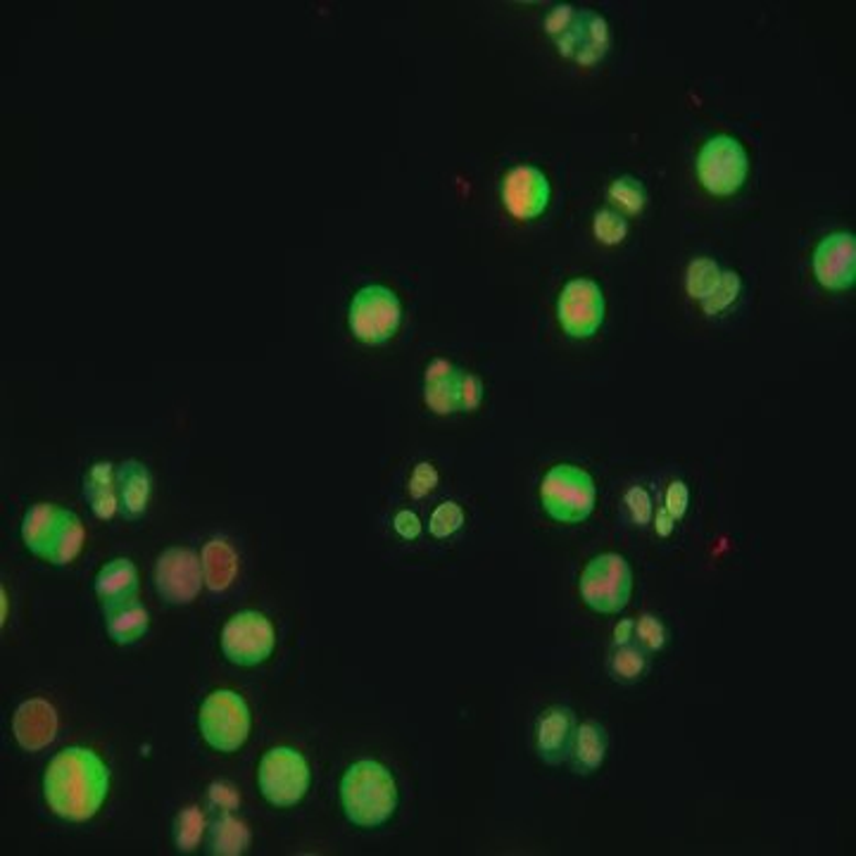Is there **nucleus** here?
<instances>
[{
	"instance_id": "nucleus-43",
	"label": "nucleus",
	"mask_w": 856,
	"mask_h": 856,
	"mask_svg": "<svg viewBox=\"0 0 856 856\" xmlns=\"http://www.w3.org/2000/svg\"><path fill=\"white\" fill-rule=\"evenodd\" d=\"M633 638H636V622H633V618H624V622L614 628V647L630 645Z\"/></svg>"
},
{
	"instance_id": "nucleus-25",
	"label": "nucleus",
	"mask_w": 856,
	"mask_h": 856,
	"mask_svg": "<svg viewBox=\"0 0 856 856\" xmlns=\"http://www.w3.org/2000/svg\"><path fill=\"white\" fill-rule=\"evenodd\" d=\"M250 845L248 825L231 814L219 816L210 828V854L219 856H239L245 854Z\"/></svg>"
},
{
	"instance_id": "nucleus-1",
	"label": "nucleus",
	"mask_w": 856,
	"mask_h": 856,
	"mask_svg": "<svg viewBox=\"0 0 856 856\" xmlns=\"http://www.w3.org/2000/svg\"><path fill=\"white\" fill-rule=\"evenodd\" d=\"M110 792V771L94 749L67 747L43 773V797L65 821H91Z\"/></svg>"
},
{
	"instance_id": "nucleus-33",
	"label": "nucleus",
	"mask_w": 856,
	"mask_h": 856,
	"mask_svg": "<svg viewBox=\"0 0 856 856\" xmlns=\"http://www.w3.org/2000/svg\"><path fill=\"white\" fill-rule=\"evenodd\" d=\"M593 233L602 245H618L626 241L628 221L624 219L622 212L604 208L593 217Z\"/></svg>"
},
{
	"instance_id": "nucleus-42",
	"label": "nucleus",
	"mask_w": 856,
	"mask_h": 856,
	"mask_svg": "<svg viewBox=\"0 0 856 856\" xmlns=\"http://www.w3.org/2000/svg\"><path fill=\"white\" fill-rule=\"evenodd\" d=\"M210 800H212V802H219V806L231 809L235 802H239V794H235L233 788L227 786V783H215V786L210 788Z\"/></svg>"
},
{
	"instance_id": "nucleus-8",
	"label": "nucleus",
	"mask_w": 856,
	"mask_h": 856,
	"mask_svg": "<svg viewBox=\"0 0 856 856\" xmlns=\"http://www.w3.org/2000/svg\"><path fill=\"white\" fill-rule=\"evenodd\" d=\"M257 786L272 806L290 809L300 804L309 790L307 759L293 747L270 749L260 761Z\"/></svg>"
},
{
	"instance_id": "nucleus-13",
	"label": "nucleus",
	"mask_w": 856,
	"mask_h": 856,
	"mask_svg": "<svg viewBox=\"0 0 856 856\" xmlns=\"http://www.w3.org/2000/svg\"><path fill=\"white\" fill-rule=\"evenodd\" d=\"M559 53L579 65H595L610 51V24L593 10H579L567 32L555 39Z\"/></svg>"
},
{
	"instance_id": "nucleus-21",
	"label": "nucleus",
	"mask_w": 856,
	"mask_h": 856,
	"mask_svg": "<svg viewBox=\"0 0 856 856\" xmlns=\"http://www.w3.org/2000/svg\"><path fill=\"white\" fill-rule=\"evenodd\" d=\"M202 579L212 593H224V590L235 581L239 573V555L224 538H212L205 542L202 555Z\"/></svg>"
},
{
	"instance_id": "nucleus-6",
	"label": "nucleus",
	"mask_w": 856,
	"mask_h": 856,
	"mask_svg": "<svg viewBox=\"0 0 856 856\" xmlns=\"http://www.w3.org/2000/svg\"><path fill=\"white\" fill-rule=\"evenodd\" d=\"M198 726L202 740L212 749L233 755L250 735V710L239 692L215 690L200 704Z\"/></svg>"
},
{
	"instance_id": "nucleus-26",
	"label": "nucleus",
	"mask_w": 856,
	"mask_h": 856,
	"mask_svg": "<svg viewBox=\"0 0 856 856\" xmlns=\"http://www.w3.org/2000/svg\"><path fill=\"white\" fill-rule=\"evenodd\" d=\"M649 659L640 645H624L614 647L610 657V673L618 683H636L647 673Z\"/></svg>"
},
{
	"instance_id": "nucleus-5",
	"label": "nucleus",
	"mask_w": 856,
	"mask_h": 856,
	"mask_svg": "<svg viewBox=\"0 0 856 856\" xmlns=\"http://www.w3.org/2000/svg\"><path fill=\"white\" fill-rule=\"evenodd\" d=\"M579 590L583 602L597 614L624 612L633 593V571L626 557L604 552L590 559L581 573Z\"/></svg>"
},
{
	"instance_id": "nucleus-40",
	"label": "nucleus",
	"mask_w": 856,
	"mask_h": 856,
	"mask_svg": "<svg viewBox=\"0 0 856 856\" xmlns=\"http://www.w3.org/2000/svg\"><path fill=\"white\" fill-rule=\"evenodd\" d=\"M393 528H395V534L400 536L403 540H417L421 536V519L415 512L400 509V512L395 514Z\"/></svg>"
},
{
	"instance_id": "nucleus-11",
	"label": "nucleus",
	"mask_w": 856,
	"mask_h": 856,
	"mask_svg": "<svg viewBox=\"0 0 856 856\" xmlns=\"http://www.w3.org/2000/svg\"><path fill=\"white\" fill-rule=\"evenodd\" d=\"M202 562L188 548H169L157 557L155 590L169 604H190L202 588Z\"/></svg>"
},
{
	"instance_id": "nucleus-10",
	"label": "nucleus",
	"mask_w": 856,
	"mask_h": 856,
	"mask_svg": "<svg viewBox=\"0 0 856 856\" xmlns=\"http://www.w3.org/2000/svg\"><path fill=\"white\" fill-rule=\"evenodd\" d=\"M604 293L593 278H573L557 300V319L571 338H593L604 323Z\"/></svg>"
},
{
	"instance_id": "nucleus-34",
	"label": "nucleus",
	"mask_w": 856,
	"mask_h": 856,
	"mask_svg": "<svg viewBox=\"0 0 856 856\" xmlns=\"http://www.w3.org/2000/svg\"><path fill=\"white\" fill-rule=\"evenodd\" d=\"M636 640L645 652H661L663 645L669 640L667 626H663L661 618L652 614H643L636 622Z\"/></svg>"
},
{
	"instance_id": "nucleus-9",
	"label": "nucleus",
	"mask_w": 856,
	"mask_h": 856,
	"mask_svg": "<svg viewBox=\"0 0 856 856\" xmlns=\"http://www.w3.org/2000/svg\"><path fill=\"white\" fill-rule=\"evenodd\" d=\"M276 647L272 622L260 612L233 614L221 628V652L235 667H257L264 663Z\"/></svg>"
},
{
	"instance_id": "nucleus-28",
	"label": "nucleus",
	"mask_w": 856,
	"mask_h": 856,
	"mask_svg": "<svg viewBox=\"0 0 856 856\" xmlns=\"http://www.w3.org/2000/svg\"><path fill=\"white\" fill-rule=\"evenodd\" d=\"M723 270L718 267V262L712 257H695L688 264L685 272V288L690 293V298L695 300H706L712 295V290L718 286Z\"/></svg>"
},
{
	"instance_id": "nucleus-19",
	"label": "nucleus",
	"mask_w": 856,
	"mask_h": 856,
	"mask_svg": "<svg viewBox=\"0 0 856 856\" xmlns=\"http://www.w3.org/2000/svg\"><path fill=\"white\" fill-rule=\"evenodd\" d=\"M610 737L604 726L597 721H583L581 726H575L573 743H571V766L579 776H590L600 771L607 759Z\"/></svg>"
},
{
	"instance_id": "nucleus-30",
	"label": "nucleus",
	"mask_w": 856,
	"mask_h": 856,
	"mask_svg": "<svg viewBox=\"0 0 856 856\" xmlns=\"http://www.w3.org/2000/svg\"><path fill=\"white\" fill-rule=\"evenodd\" d=\"M610 198L626 215H640L647 205V190L636 176H618L610 186Z\"/></svg>"
},
{
	"instance_id": "nucleus-15",
	"label": "nucleus",
	"mask_w": 856,
	"mask_h": 856,
	"mask_svg": "<svg viewBox=\"0 0 856 856\" xmlns=\"http://www.w3.org/2000/svg\"><path fill=\"white\" fill-rule=\"evenodd\" d=\"M575 716L569 706H550L536 723V751L548 766H562L571 755Z\"/></svg>"
},
{
	"instance_id": "nucleus-12",
	"label": "nucleus",
	"mask_w": 856,
	"mask_h": 856,
	"mask_svg": "<svg viewBox=\"0 0 856 856\" xmlns=\"http://www.w3.org/2000/svg\"><path fill=\"white\" fill-rule=\"evenodd\" d=\"M552 186L542 169L534 165L512 167L502 179V202L514 219L534 221L550 208Z\"/></svg>"
},
{
	"instance_id": "nucleus-45",
	"label": "nucleus",
	"mask_w": 856,
	"mask_h": 856,
	"mask_svg": "<svg viewBox=\"0 0 856 856\" xmlns=\"http://www.w3.org/2000/svg\"><path fill=\"white\" fill-rule=\"evenodd\" d=\"M6 618H8V595H6V590H3V624H6Z\"/></svg>"
},
{
	"instance_id": "nucleus-7",
	"label": "nucleus",
	"mask_w": 856,
	"mask_h": 856,
	"mask_svg": "<svg viewBox=\"0 0 856 856\" xmlns=\"http://www.w3.org/2000/svg\"><path fill=\"white\" fill-rule=\"evenodd\" d=\"M749 174V157L745 145L721 134L706 141L698 155V176L706 194L716 198L735 196L747 182Z\"/></svg>"
},
{
	"instance_id": "nucleus-44",
	"label": "nucleus",
	"mask_w": 856,
	"mask_h": 856,
	"mask_svg": "<svg viewBox=\"0 0 856 856\" xmlns=\"http://www.w3.org/2000/svg\"><path fill=\"white\" fill-rule=\"evenodd\" d=\"M655 530H657V536H661V538H669L671 534H673V528H676V519H673V516L667 512V507H659L657 509V516H655Z\"/></svg>"
},
{
	"instance_id": "nucleus-3",
	"label": "nucleus",
	"mask_w": 856,
	"mask_h": 856,
	"mask_svg": "<svg viewBox=\"0 0 856 856\" xmlns=\"http://www.w3.org/2000/svg\"><path fill=\"white\" fill-rule=\"evenodd\" d=\"M542 509L559 524H581L595 509L597 489L585 469L557 464L540 483Z\"/></svg>"
},
{
	"instance_id": "nucleus-20",
	"label": "nucleus",
	"mask_w": 856,
	"mask_h": 856,
	"mask_svg": "<svg viewBox=\"0 0 856 856\" xmlns=\"http://www.w3.org/2000/svg\"><path fill=\"white\" fill-rule=\"evenodd\" d=\"M84 497L100 522H110L120 512L117 493V467L112 462H96L84 476Z\"/></svg>"
},
{
	"instance_id": "nucleus-39",
	"label": "nucleus",
	"mask_w": 856,
	"mask_h": 856,
	"mask_svg": "<svg viewBox=\"0 0 856 856\" xmlns=\"http://www.w3.org/2000/svg\"><path fill=\"white\" fill-rule=\"evenodd\" d=\"M575 12H579V8L573 6H557L548 12V18H545V29H548V34L552 39H557L562 32H567V26L573 22Z\"/></svg>"
},
{
	"instance_id": "nucleus-32",
	"label": "nucleus",
	"mask_w": 856,
	"mask_h": 856,
	"mask_svg": "<svg viewBox=\"0 0 856 856\" xmlns=\"http://www.w3.org/2000/svg\"><path fill=\"white\" fill-rule=\"evenodd\" d=\"M740 290H743V278L737 272H723L721 274V282L718 286L712 290V295L706 300H702V309L706 315H721L726 312V309L740 298Z\"/></svg>"
},
{
	"instance_id": "nucleus-35",
	"label": "nucleus",
	"mask_w": 856,
	"mask_h": 856,
	"mask_svg": "<svg viewBox=\"0 0 856 856\" xmlns=\"http://www.w3.org/2000/svg\"><path fill=\"white\" fill-rule=\"evenodd\" d=\"M626 507L630 519L636 526L645 528L652 524L655 519V502L649 497V493L643 489V485H633V489L626 493Z\"/></svg>"
},
{
	"instance_id": "nucleus-24",
	"label": "nucleus",
	"mask_w": 856,
	"mask_h": 856,
	"mask_svg": "<svg viewBox=\"0 0 856 856\" xmlns=\"http://www.w3.org/2000/svg\"><path fill=\"white\" fill-rule=\"evenodd\" d=\"M147 628H151V614L139 602L106 614V630L114 645H134L145 636Z\"/></svg>"
},
{
	"instance_id": "nucleus-27",
	"label": "nucleus",
	"mask_w": 856,
	"mask_h": 856,
	"mask_svg": "<svg viewBox=\"0 0 856 856\" xmlns=\"http://www.w3.org/2000/svg\"><path fill=\"white\" fill-rule=\"evenodd\" d=\"M205 828H208V821H205V814L198 806H186L174 819V845L179 852L190 854L196 852L202 843Z\"/></svg>"
},
{
	"instance_id": "nucleus-29",
	"label": "nucleus",
	"mask_w": 856,
	"mask_h": 856,
	"mask_svg": "<svg viewBox=\"0 0 856 856\" xmlns=\"http://www.w3.org/2000/svg\"><path fill=\"white\" fill-rule=\"evenodd\" d=\"M460 374H462V369H457V372L446 381L424 383V403L428 409L434 411V415L448 417V415H454V411H460V397H457Z\"/></svg>"
},
{
	"instance_id": "nucleus-14",
	"label": "nucleus",
	"mask_w": 856,
	"mask_h": 856,
	"mask_svg": "<svg viewBox=\"0 0 856 856\" xmlns=\"http://www.w3.org/2000/svg\"><path fill=\"white\" fill-rule=\"evenodd\" d=\"M816 282L825 290H847L856 282V241L854 233L837 231L825 235L814 253Z\"/></svg>"
},
{
	"instance_id": "nucleus-31",
	"label": "nucleus",
	"mask_w": 856,
	"mask_h": 856,
	"mask_svg": "<svg viewBox=\"0 0 856 856\" xmlns=\"http://www.w3.org/2000/svg\"><path fill=\"white\" fill-rule=\"evenodd\" d=\"M464 519H467V514H464L460 502H454V500L440 502V505L434 509L431 519H428V530H431L434 538L446 540V538H452L457 530L464 526Z\"/></svg>"
},
{
	"instance_id": "nucleus-17",
	"label": "nucleus",
	"mask_w": 856,
	"mask_h": 856,
	"mask_svg": "<svg viewBox=\"0 0 856 856\" xmlns=\"http://www.w3.org/2000/svg\"><path fill=\"white\" fill-rule=\"evenodd\" d=\"M96 597L102 612H114L136 602L139 595V571L127 557H117L102 567L96 575Z\"/></svg>"
},
{
	"instance_id": "nucleus-4",
	"label": "nucleus",
	"mask_w": 856,
	"mask_h": 856,
	"mask_svg": "<svg viewBox=\"0 0 856 856\" xmlns=\"http://www.w3.org/2000/svg\"><path fill=\"white\" fill-rule=\"evenodd\" d=\"M403 323V303L388 286H364L348 309V327L364 345H383Z\"/></svg>"
},
{
	"instance_id": "nucleus-22",
	"label": "nucleus",
	"mask_w": 856,
	"mask_h": 856,
	"mask_svg": "<svg viewBox=\"0 0 856 856\" xmlns=\"http://www.w3.org/2000/svg\"><path fill=\"white\" fill-rule=\"evenodd\" d=\"M84 540H86V530L79 516L69 509H63L61 519H57V526L53 530V538L48 542L46 557L43 559L55 567H67L81 555Z\"/></svg>"
},
{
	"instance_id": "nucleus-38",
	"label": "nucleus",
	"mask_w": 856,
	"mask_h": 856,
	"mask_svg": "<svg viewBox=\"0 0 856 856\" xmlns=\"http://www.w3.org/2000/svg\"><path fill=\"white\" fill-rule=\"evenodd\" d=\"M690 505V489L685 481H673L667 489V497H663V507L673 516L676 522H681Z\"/></svg>"
},
{
	"instance_id": "nucleus-23",
	"label": "nucleus",
	"mask_w": 856,
	"mask_h": 856,
	"mask_svg": "<svg viewBox=\"0 0 856 856\" xmlns=\"http://www.w3.org/2000/svg\"><path fill=\"white\" fill-rule=\"evenodd\" d=\"M61 512L63 509L51 505V502H36V505L26 509L22 519V540L29 552L41 559L46 557L53 530L57 526V519H61Z\"/></svg>"
},
{
	"instance_id": "nucleus-41",
	"label": "nucleus",
	"mask_w": 856,
	"mask_h": 856,
	"mask_svg": "<svg viewBox=\"0 0 856 856\" xmlns=\"http://www.w3.org/2000/svg\"><path fill=\"white\" fill-rule=\"evenodd\" d=\"M454 372H457V366H454L450 360H442V358H438V360H434L431 364L426 366V372H424V383H438V381H446V378H450Z\"/></svg>"
},
{
	"instance_id": "nucleus-16",
	"label": "nucleus",
	"mask_w": 856,
	"mask_h": 856,
	"mask_svg": "<svg viewBox=\"0 0 856 856\" xmlns=\"http://www.w3.org/2000/svg\"><path fill=\"white\" fill-rule=\"evenodd\" d=\"M12 733L18 745L26 751H39L48 747L57 735L55 706L41 698L22 702L12 716Z\"/></svg>"
},
{
	"instance_id": "nucleus-36",
	"label": "nucleus",
	"mask_w": 856,
	"mask_h": 856,
	"mask_svg": "<svg viewBox=\"0 0 856 856\" xmlns=\"http://www.w3.org/2000/svg\"><path fill=\"white\" fill-rule=\"evenodd\" d=\"M438 481H440L438 469L431 462H419L415 469H411L407 491L415 500H421L438 489Z\"/></svg>"
},
{
	"instance_id": "nucleus-18",
	"label": "nucleus",
	"mask_w": 856,
	"mask_h": 856,
	"mask_svg": "<svg viewBox=\"0 0 856 856\" xmlns=\"http://www.w3.org/2000/svg\"><path fill=\"white\" fill-rule=\"evenodd\" d=\"M117 493H120V514L124 519H141L153 493L151 471L139 460L122 462L117 467Z\"/></svg>"
},
{
	"instance_id": "nucleus-2",
	"label": "nucleus",
	"mask_w": 856,
	"mask_h": 856,
	"mask_svg": "<svg viewBox=\"0 0 856 856\" xmlns=\"http://www.w3.org/2000/svg\"><path fill=\"white\" fill-rule=\"evenodd\" d=\"M345 819L364 831L388 823L397 809V783L386 766L362 759L352 764L341 780Z\"/></svg>"
},
{
	"instance_id": "nucleus-37",
	"label": "nucleus",
	"mask_w": 856,
	"mask_h": 856,
	"mask_svg": "<svg viewBox=\"0 0 856 856\" xmlns=\"http://www.w3.org/2000/svg\"><path fill=\"white\" fill-rule=\"evenodd\" d=\"M485 386L476 374H460V386H457V397H460V411H476L483 403Z\"/></svg>"
}]
</instances>
